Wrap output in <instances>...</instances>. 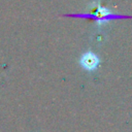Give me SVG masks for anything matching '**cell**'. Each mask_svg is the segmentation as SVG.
Instances as JSON below:
<instances>
[{
    "instance_id": "obj_1",
    "label": "cell",
    "mask_w": 132,
    "mask_h": 132,
    "mask_svg": "<svg viewBox=\"0 0 132 132\" xmlns=\"http://www.w3.org/2000/svg\"><path fill=\"white\" fill-rule=\"evenodd\" d=\"M99 62H100V60H99L98 56L96 54H94L93 52H90V51L84 53L79 59L80 65L89 71H93V70L97 69Z\"/></svg>"
}]
</instances>
